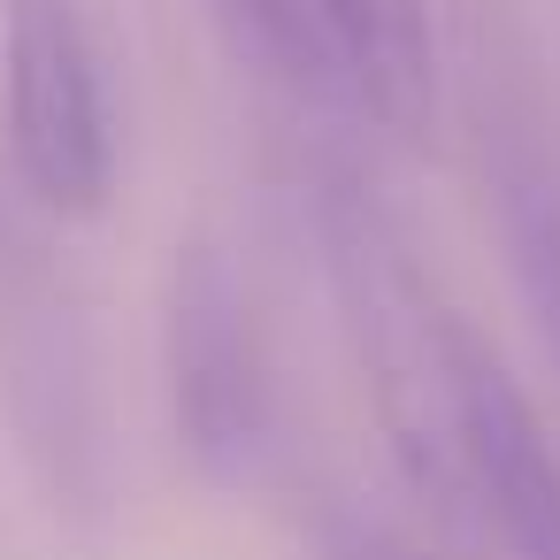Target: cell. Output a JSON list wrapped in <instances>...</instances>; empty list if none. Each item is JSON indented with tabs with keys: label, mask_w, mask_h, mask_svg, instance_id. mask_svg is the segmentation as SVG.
<instances>
[{
	"label": "cell",
	"mask_w": 560,
	"mask_h": 560,
	"mask_svg": "<svg viewBox=\"0 0 560 560\" xmlns=\"http://www.w3.org/2000/svg\"><path fill=\"white\" fill-rule=\"evenodd\" d=\"M307 231H315V261H323L346 353L361 369V392H369V415L384 430V453H392L399 483L453 537L483 529L476 460H468L476 330L445 307V292L422 269L399 208L353 162H315L307 170Z\"/></svg>",
	"instance_id": "6da1fadb"
},
{
	"label": "cell",
	"mask_w": 560,
	"mask_h": 560,
	"mask_svg": "<svg viewBox=\"0 0 560 560\" xmlns=\"http://www.w3.org/2000/svg\"><path fill=\"white\" fill-rule=\"evenodd\" d=\"M0 422L70 537H101L116 514V430L85 292L55 246V215L0 154Z\"/></svg>",
	"instance_id": "7a4b0ae2"
},
{
	"label": "cell",
	"mask_w": 560,
	"mask_h": 560,
	"mask_svg": "<svg viewBox=\"0 0 560 560\" xmlns=\"http://www.w3.org/2000/svg\"><path fill=\"white\" fill-rule=\"evenodd\" d=\"M162 392L177 453L215 483L246 491L277 468L284 407H277V353L254 307V284L238 277L231 246L215 231H185L170 246L162 277Z\"/></svg>",
	"instance_id": "3957f363"
},
{
	"label": "cell",
	"mask_w": 560,
	"mask_h": 560,
	"mask_svg": "<svg viewBox=\"0 0 560 560\" xmlns=\"http://www.w3.org/2000/svg\"><path fill=\"white\" fill-rule=\"evenodd\" d=\"M460 108H468V162L506 277L529 307L545 361L560 369V108L537 78L529 39L506 16H491V0L468 16Z\"/></svg>",
	"instance_id": "277c9868"
},
{
	"label": "cell",
	"mask_w": 560,
	"mask_h": 560,
	"mask_svg": "<svg viewBox=\"0 0 560 560\" xmlns=\"http://www.w3.org/2000/svg\"><path fill=\"white\" fill-rule=\"evenodd\" d=\"M0 85H9L16 185L55 215L85 223L116 192V108L93 32V0H0Z\"/></svg>",
	"instance_id": "5b68a950"
},
{
	"label": "cell",
	"mask_w": 560,
	"mask_h": 560,
	"mask_svg": "<svg viewBox=\"0 0 560 560\" xmlns=\"http://www.w3.org/2000/svg\"><path fill=\"white\" fill-rule=\"evenodd\" d=\"M468 460H476L483 529L514 560H560V445L545 438L537 407L491 361L483 338L468 361Z\"/></svg>",
	"instance_id": "8992f818"
},
{
	"label": "cell",
	"mask_w": 560,
	"mask_h": 560,
	"mask_svg": "<svg viewBox=\"0 0 560 560\" xmlns=\"http://www.w3.org/2000/svg\"><path fill=\"white\" fill-rule=\"evenodd\" d=\"M323 39L361 116L392 139H430L438 124V32L430 0H315Z\"/></svg>",
	"instance_id": "52a82bcc"
},
{
	"label": "cell",
	"mask_w": 560,
	"mask_h": 560,
	"mask_svg": "<svg viewBox=\"0 0 560 560\" xmlns=\"http://www.w3.org/2000/svg\"><path fill=\"white\" fill-rule=\"evenodd\" d=\"M208 16H215L223 47L238 55V70H254V85H269L300 116L307 108H353L315 0H208Z\"/></svg>",
	"instance_id": "ba28073f"
},
{
	"label": "cell",
	"mask_w": 560,
	"mask_h": 560,
	"mask_svg": "<svg viewBox=\"0 0 560 560\" xmlns=\"http://www.w3.org/2000/svg\"><path fill=\"white\" fill-rule=\"evenodd\" d=\"M307 545H315V560H430L392 514H376L353 491H323L307 506Z\"/></svg>",
	"instance_id": "9c48e42d"
}]
</instances>
